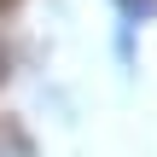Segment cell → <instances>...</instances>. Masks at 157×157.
Here are the masks:
<instances>
[{
	"label": "cell",
	"mask_w": 157,
	"mask_h": 157,
	"mask_svg": "<svg viewBox=\"0 0 157 157\" xmlns=\"http://www.w3.org/2000/svg\"><path fill=\"white\" fill-rule=\"evenodd\" d=\"M128 12H157V0H122Z\"/></svg>",
	"instance_id": "6da1fadb"
},
{
	"label": "cell",
	"mask_w": 157,
	"mask_h": 157,
	"mask_svg": "<svg viewBox=\"0 0 157 157\" xmlns=\"http://www.w3.org/2000/svg\"><path fill=\"white\" fill-rule=\"evenodd\" d=\"M6 6H17V0H0V12H6Z\"/></svg>",
	"instance_id": "7a4b0ae2"
}]
</instances>
